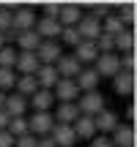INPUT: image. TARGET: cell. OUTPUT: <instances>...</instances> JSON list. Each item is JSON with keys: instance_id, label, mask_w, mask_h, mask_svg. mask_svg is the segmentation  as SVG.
Wrapping results in <instances>:
<instances>
[{"instance_id": "6da1fadb", "label": "cell", "mask_w": 137, "mask_h": 147, "mask_svg": "<svg viewBox=\"0 0 137 147\" xmlns=\"http://www.w3.org/2000/svg\"><path fill=\"white\" fill-rule=\"evenodd\" d=\"M101 109H104V95H101L99 90H93V93H82L77 98V112L82 117H96Z\"/></svg>"}, {"instance_id": "7a4b0ae2", "label": "cell", "mask_w": 137, "mask_h": 147, "mask_svg": "<svg viewBox=\"0 0 137 147\" xmlns=\"http://www.w3.org/2000/svg\"><path fill=\"white\" fill-rule=\"evenodd\" d=\"M27 120V134L30 136H49L55 120H52V112H33V117H25Z\"/></svg>"}, {"instance_id": "3957f363", "label": "cell", "mask_w": 137, "mask_h": 147, "mask_svg": "<svg viewBox=\"0 0 137 147\" xmlns=\"http://www.w3.org/2000/svg\"><path fill=\"white\" fill-rule=\"evenodd\" d=\"M52 98L58 104H77L79 87L74 84V79H58V84L52 87Z\"/></svg>"}, {"instance_id": "277c9868", "label": "cell", "mask_w": 137, "mask_h": 147, "mask_svg": "<svg viewBox=\"0 0 137 147\" xmlns=\"http://www.w3.org/2000/svg\"><path fill=\"white\" fill-rule=\"evenodd\" d=\"M36 27V14H33V8H16L11 11V30L14 33H27Z\"/></svg>"}, {"instance_id": "5b68a950", "label": "cell", "mask_w": 137, "mask_h": 147, "mask_svg": "<svg viewBox=\"0 0 137 147\" xmlns=\"http://www.w3.org/2000/svg\"><path fill=\"white\" fill-rule=\"evenodd\" d=\"M74 30L79 33V38H82V41H96V38L101 36V22L93 19L90 14H85L82 19L74 25Z\"/></svg>"}, {"instance_id": "8992f818", "label": "cell", "mask_w": 137, "mask_h": 147, "mask_svg": "<svg viewBox=\"0 0 137 147\" xmlns=\"http://www.w3.org/2000/svg\"><path fill=\"white\" fill-rule=\"evenodd\" d=\"M38 57L33 52H16V63H14V71H19V76H36L38 71Z\"/></svg>"}, {"instance_id": "52a82bcc", "label": "cell", "mask_w": 137, "mask_h": 147, "mask_svg": "<svg viewBox=\"0 0 137 147\" xmlns=\"http://www.w3.org/2000/svg\"><path fill=\"white\" fill-rule=\"evenodd\" d=\"M93 125H96V134L101 131V136H107V134H112L118 125H121V120H118V115H115V112H110V109H101L99 115L93 117Z\"/></svg>"}, {"instance_id": "ba28073f", "label": "cell", "mask_w": 137, "mask_h": 147, "mask_svg": "<svg viewBox=\"0 0 137 147\" xmlns=\"http://www.w3.org/2000/svg\"><path fill=\"white\" fill-rule=\"evenodd\" d=\"M33 30L38 33V38H41V41H58V36H60V30H63V27H60V22L58 19H36V27H33Z\"/></svg>"}, {"instance_id": "9c48e42d", "label": "cell", "mask_w": 137, "mask_h": 147, "mask_svg": "<svg viewBox=\"0 0 137 147\" xmlns=\"http://www.w3.org/2000/svg\"><path fill=\"white\" fill-rule=\"evenodd\" d=\"M49 139L55 142V147H74V144H77L74 128H71V125H60V123H55V125H52Z\"/></svg>"}, {"instance_id": "30bf717a", "label": "cell", "mask_w": 137, "mask_h": 147, "mask_svg": "<svg viewBox=\"0 0 137 147\" xmlns=\"http://www.w3.org/2000/svg\"><path fill=\"white\" fill-rule=\"evenodd\" d=\"M96 63V74H99V79L101 76H115V74H121V65H118V55H99V57L93 60Z\"/></svg>"}, {"instance_id": "8fae6325", "label": "cell", "mask_w": 137, "mask_h": 147, "mask_svg": "<svg viewBox=\"0 0 137 147\" xmlns=\"http://www.w3.org/2000/svg\"><path fill=\"white\" fill-rule=\"evenodd\" d=\"M36 57L41 65H55L60 57V44L58 41H41V47L36 49Z\"/></svg>"}, {"instance_id": "7c38bea8", "label": "cell", "mask_w": 137, "mask_h": 147, "mask_svg": "<svg viewBox=\"0 0 137 147\" xmlns=\"http://www.w3.org/2000/svg\"><path fill=\"white\" fill-rule=\"evenodd\" d=\"M55 71H58L60 79H77V74L82 71V65H79L71 55H60L58 63H55Z\"/></svg>"}, {"instance_id": "4fadbf2b", "label": "cell", "mask_w": 137, "mask_h": 147, "mask_svg": "<svg viewBox=\"0 0 137 147\" xmlns=\"http://www.w3.org/2000/svg\"><path fill=\"white\" fill-rule=\"evenodd\" d=\"M3 112L8 117H25L27 98H22V95H16V93H8V95H5V104H3Z\"/></svg>"}, {"instance_id": "5bb4252c", "label": "cell", "mask_w": 137, "mask_h": 147, "mask_svg": "<svg viewBox=\"0 0 137 147\" xmlns=\"http://www.w3.org/2000/svg\"><path fill=\"white\" fill-rule=\"evenodd\" d=\"M110 142H112V147H134V128L121 123V125L110 134Z\"/></svg>"}, {"instance_id": "9a60e30c", "label": "cell", "mask_w": 137, "mask_h": 147, "mask_svg": "<svg viewBox=\"0 0 137 147\" xmlns=\"http://www.w3.org/2000/svg\"><path fill=\"white\" fill-rule=\"evenodd\" d=\"M74 84L79 87V93H93V90L99 87V74L93 68H82L77 74V79H74Z\"/></svg>"}, {"instance_id": "2e32d148", "label": "cell", "mask_w": 137, "mask_h": 147, "mask_svg": "<svg viewBox=\"0 0 137 147\" xmlns=\"http://www.w3.org/2000/svg\"><path fill=\"white\" fill-rule=\"evenodd\" d=\"M58 71H55V65H38L36 71V82H38V90H52L55 84H58Z\"/></svg>"}, {"instance_id": "e0dca14e", "label": "cell", "mask_w": 137, "mask_h": 147, "mask_svg": "<svg viewBox=\"0 0 137 147\" xmlns=\"http://www.w3.org/2000/svg\"><path fill=\"white\" fill-rule=\"evenodd\" d=\"M16 47H19V52H33L36 55V49L41 47V38H38V33L36 30H27V33H16ZM14 47V49H16Z\"/></svg>"}, {"instance_id": "ac0fdd59", "label": "cell", "mask_w": 137, "mask_h": 147, "mask_svg": "<svg viewBox=\"0 0 137 147\" xmlns=\"http://www.w3.org/2000/svg\"><path fill=\"white\" fill-rule=\"evenodd\" d=\"M27 106H33V112H49L55 106V98H52V90H38L36 95L27 98Z\"/></svg>"}, {"instance_id": "d6986e66", "label": "cell", "mask_w": 137, "mask_h": 147, "mask_svg": "<svg viewBox=\"0 0 137 147\" xmlns=\"http://www.w3.org/2000/svg\"><path fill=\"white\" fill-rule=\"evenodd\" d=\"M77 117H79L77 104H58V109H55L52 120L60 123V125H74V120H77Z\"/></svg>"}, {"instance_id": "ffe728a7", "label": "cell", "mask_w": 137, "mask_h": 147, "mask_svg": "<svg viewBox=\"0 0 137 147\" xmlns=\"http://www.w3.org/2000/svg\"><path fill=\"white\" fill-rule=\"evenodd\" d=\"M71 57L82 65V63H93V60L99 57V52H96L93 41H79L77 47H74V55H71Z\"/></svg>"}, {"instance_id": "44dd1931", "label": "cell", "mask_w": 137, "mask_h": 147, "mask_svg": "<svg viewBox=\"0 0 137 147\" xmlns=\"http://www.w3.org/2000/svg\"><path fill=\"white\" fill-rule=\"evenodd\" d=\"M74 136L77 139H93L96 136V125H93V117H82L79 115L77 120H74Z\"/></svg>"}, {"instance_id": "7402d4cb", "label": "cell", "mask_w": 137, "mask_h": 147, "mask_svg": "<svg viewBox=\"0 0 137 147\" xmlns=\"http://www.w3.org/2000/svg\"><path fill=\"white\" fill-rule=\"evenodd\" d=\"M112 87H115L118 95H132L134 93V74H126V71L115 74L112 76Z\"/></svg>"}, {"instance_id": "603a6c76", "label": "cell", "mask_w": 137, "mask_h": 147, "mask_svg": "<svg viewBox=\"0 0 137 147\" xmlns=\"http://www.w3.org/2000/svg\"><path fill=\"white\" fill-rule=\"evenodd\" d=\"M79 19H82V8L79 5H60V16H58L60 27H74Z\"/></svg>"}, {"instance_id": "cb8c5ba5", "label": "cell", "mask_w": 137, "mask_h": 147, "mask_svg": "<svg viewBox=\"0 0 137 147\" xmlns=\"http://www.w3.org/2000/svg\"><path fill=\"white\" fill-rule=\"evenodd\" d=\"M14 90H16V95H22V98H30V95L38 93V82H36V76H16Z\"/></svg>"}, {"instance_id": "d4e9b609", "label": "cell", "mask_w": 137, "mask_h": 147, "mask_svg": "<svg viewBox=\"0 0 137 147\" xmlns=\"http://www.w3.org/2000/svg\"><path fill=\"white\" fill-rule=\"evenodd\" d=\"M112 47H115V55H126V52H134V33L132 30H123L112 38Z\"/></svg>"}, {"instance_id": "484cf974", "label": "cell", "mask_w": 137, "mask_h": 147, "mask_svg": "<svg viewBox=\"0 0 137 147\" xmlns=\"http://www.w3.org/2000/svg\"><path fill=\"white\" fill-rule=\"evenodd\" d=\"M5 131H8L14 139H16V136H25V134H27V120H25V117H11Z\"/></svg>"}, {"instance_id": "4316f807", "label": "cell", "mask_w": 137, "mask_h": 147, "mask_svg": "<svg viewBox=\"0 0 137 147\" xmlns=\"http://www.w3.org/2000/svg\"><path fill=\"white\" fill-rule=\"evenodd\" d=\"M14 84H16V71L14 68H0V90L8 93Z\"/></svg>"}, {"instance_id": "83f0119b", "label": "cell", "mask_w": 137, "mask_h": 147, "mask_svg": "<svg viewBox=\"0 0 137 147\" xmlns=\"http://www.w3.org/2000/svg\"><path fill=\"white\" fill-rule=\"evenodd\" d=\"M14 63H16V49L3 47L0 49V68H14Z\"/></svg>"}, {"instance_id": "f1b7e54d", "label": "cell", "mask_w": 137, "mask_h": 147, "mask_svg": "<svg viewBox=\"0 0 137 147\" xmlns=\"http://www.w3.org/2000/svg\"><path fill=\"white\" fill-rule=\"evenodd\" d=\"M58 38H60V44H66V47H77V44L82 41V38H79V33L74 30V27H63Z\"/></svg>"}, {"instance_id": "f546056e", "label": "cell", "mask_w": 137, "mask_h": 147, "mask_svg": "<svg viewBox=\"0 0 137 147\" xmlns=\"http://www.w3.org/2000/svg\"><path fill=\"white\" fill-rule=\"evenodd\" d=\"M118 19H121L123 27H126V25H134V19H137L134 5H121V8H118Z\"/></svg>"}, {"instance_id": "4dcf8cb0", "label": "cell", "mask_w": 137, "mask_h": 147, "mask_svg": "<svg viewBox=\"0 0 137 147\" xmlns=\"http://www.w3.org/2000/svg\"><path fill=\"white\" fill-rule=\"evenodd\" d=\"M11 33V8L8 5H0V36Z\"/></svg>"}, {"instance_id": "1f68e13d", "label": "cell", "mask_w": 137, "mask_h": 147, "mask_svg": "<svg viewBox=\"0 0 137 147\" xmlns=\"http://www.w3.org/2000/svg\"><path fill=\"white\" fill-rule=\"evenodd\" d=\"M118 65H121V71H126V74H134V52L118 55Z\"/></svg>"}, {"instance_id": "d6a6232c", "label": "cell", "mask_w": 137, "mask_h": 147, "mask_svg": "<svg viewBox=\"0 0 137 147\" xmlns=\"http://www.w3.org/2000/svg\"><path fill=\"white\" fill-rule=\"evenodd\" d=\"M44 19H58L60 16V3H44Z\"/></svg>"}, {"instance_id": "836d02e7", "label": "cell", "mask_w": 137, "mask_h": 147, "mask_svg": "<svg viewBox=\"0 0 137 147\" xmlns=\"http://www.w3.org/2000/svg\"><path fill=\"white\" fill-rule=\"evenodd\" d=\"M90 16L99 19V22H104L107 16H110V8H107V5H93V8H90Z\"/></svg>"}, {"instance_id": "e575fe53", "label": "cell", "mask_w": 137, "mask_h": 147, "mask_svg": "<svg viewBox=\"0 0 137 147\" xmlns=\"http://www.w3.org/2000/svg\"><path fill=\"white\" fill-rule=\"evenodd\" d=\"M14 147H36V136H30V134L16 136V139H14Z\"/></svg>"}, {"instance_id": "d590c367", "label": "cell", "mask_w": 137, "mask_h": 147, "mask_svg": "<svg viewBox=\"0 0 137 147\" xmlns=\"http://www.w3.org/2000/svg\"><path fill=\"white\" fill-rule=\"evenodd\" d=\"M88 147H112V142H110V136H93Z\"/></svg>"}, {"instance_id": "8d00e7d4", "label": "cell", "mask_w": 137, "mask_h": 147, "mask_svg": "<svg viewBox=\"0 0 137 147\" xmlns=\"http://www.w3.org/2000/svg\"><path fill=\"white\" fill-rule=\"evenodd\" d=\"M0 147H14V136L8 131H0Z\"/></svg>"}, {"instance_id": "74e56055", "label": "cell", "mask_w": 137, "mask_h": 147, "mask_svg": "<svg viewBox=\"0 0 137 147\" xmlns=\"http://www.w3.org/2000/svg\"><path fill=\"white\" fill-rule=\"evenodd\" d=\"M36 147H55V142H52L49 136H38V139H36Z\"/></svg>"}, {"instance_id": "f35d334b", "label": "cell", "mask_w": 137, "mask_h": 147, "mask_svg": "<svg viewBox=\"0 0 137 147\" xmlns=\"http://www.w3.org/2000/svg\"><path fill=\"white\" fill-rule=\"evenodd\" d=\"M8 120H11V117L5 115L3 109H0V131H5V128H8Z\"/></svg>"}, {"instance_id": "ab89813d", "label": "cell", "mask_w": 137, "mask_h": 147, "mask_svg": "<svg viewBox=\"0 0 137 147\" xmlns=\"http://www.w3.org/2000/svg\"><path fill=\"white\" fill-rule=\"evenodd\" d=\"M5 95H8V93H3V90H0V109H3V104H5Z\"/></svg>"}, {"instance_id": "60d3db41", "label": "cell", "mask_w": 137, "mask_h": 147, "mask_svg": "<svg viewBox=\"0 0 137 147\" xmlns=\"http://www.w3.org/2000/svg\"><path fill=\"white\" fill-rule=\"evenodd\" d=\"M3 47H5V38H3V36H0V49H3Z\"/></svg>"}]
</instances>
